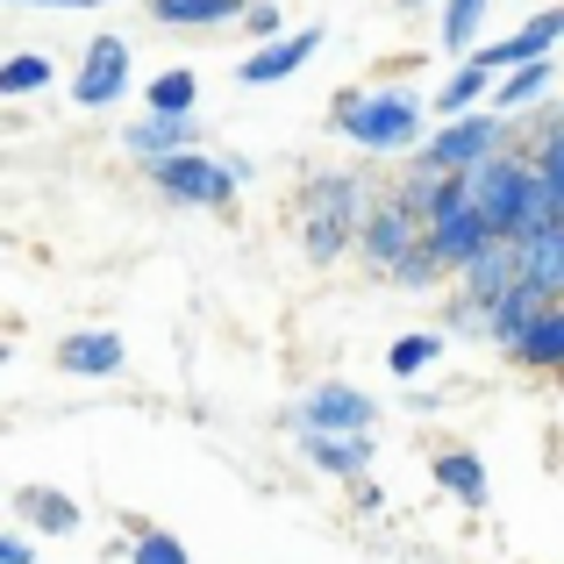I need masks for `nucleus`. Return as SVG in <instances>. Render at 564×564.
Segmentation results:
<instances>
[{"label":"nucleus","instance_id":"a878e982","mask_svg":"<svg viewBox=\"0 0 564 564\" xmlns=\"http://www.w3.org/2000/svg\"><path fill=\"white\" fill-rule=\"evenodd\" d=\"M51 79H57V65H51L43 51H14L8 65H0V94H8V100H22V94H43Z\"/></svg>","mask_w":564,"mask_h":564},{"label":"nucleus","instance_id":"cd10ccee","mask_svg":"<svg viewBox=\"0 0 564 564\" xmlns=\"http://www.w3.org/2000/svg\"><path fill=\"white\" fill-rule=\"evenodd\" d=\"M129 564H193V557H186V543L172 536V529L137 522V536H129Z\"/></svg>","mask_w":564,"mask_h":564},{"label":"nucleus","instance_id":"c85d7f7f","mask_svg":"<svg viewBox=\"0 0 564 564\" xmlns=\"http://www.w3.org/2000/svg\"><path fill=\"white\" fill-rule=\"evenodd\" d=\"M443 336H479L486 344V307L471 301V293H451V301H443Z\"/></svg>","mask_w":564,"mask_h":564},{"label":"nucleus","instance_id":"9b49d317","mask_svg":"<svg viewBox=\"0 0 564 564\" xmlns=\"http://www.w3.org/2000/svg\"><path fill=\"white\" fill-rule=\"evenodd\" d=\"M543 307H551V301H543V293L529 286V279H522V286H508L494 307H486V344H494V350H508V358H514V350H522V336L543 322Z\"/></svg>","mask_w":564,"mask_h":564},{"label":"nucleus","instance_id":"bb28decb","mask_svg":"<svg viewBox=\"0 0 564 564\" xmlns=\"http://www.w3.org/2000/svg\"><path fill=\"white\" fill-rule=\"evenodd\" d=\"M443 180H451V172H436V165H414V158H408V172H400V186H393V193H400V200H408L414 215L429 221V215H436V200H443Z\"/></svg>","mask_w":564,"mask_h":564},{"label":"nucleus","instance_id":"0eeeda50","mask_svg":"<svg viewBox=\"0 0 564 564\" xmlns=\"http://www.w3.org/2000/svg\"><path fill=\"white\" fill-rule=\"evenodd\" d=\"M322 43H329V29H322V22H301L293 36L258 43V51H250L243 65H236V79H243V86H279V79H293V72H301L307 57L322 51Z\"/></svg>","mask_w":564,"mask_h":564},{"label":"nucleus","instance_id":"4be33fe9","mask_svg":"<svg viewBox=\"0 0 564 564\" xmlns=\"http://www.w3.org/2000/svg\"><path fill=\"white\" fill-rule=\"evenodd\" d=\"M486 8H494V0H443V14H436V36H443V51H451V57H471V51H479Z\"/></svg>","mask_w":564,"mask_h":564},{"label":"nucleus","instance_id":"f3484780","mask_svg":"<svg viewBox=\"0 0 564 564\" xmlns=\"http://www.w3.org/2000/svg\"><path fill=\"white\" fill-rule=\"evenodd\" d=\"M494 79H500L494 65H479V57H465V65H457L451 79L436 86V100H429V108H436L443 122H451V115H471V108H486V100H494Z\"/></svg>","mask_w":564,"mask_h":564},{"label":"nucleus","instance_id":"2eb2a0df","mask_svg":"<svg viewBox=\"0 0 564 564\" xmlns=\"http://www.w3.org/2000/svg\"><path fill=\"white\" fill-rule=\"evenodd\" d=\"M250 0H143L158 29H236Z\"/></svg>","mask_w":564,"mask_h":564},{"label":"nucleus","instance_id":"9d476101","mask_svg":"<svg viewBox=\"0 0 564 564\" xmlns=\"http://www.w3.org/2000/svg\"><path fill=\"white\" fill-rule=\"evenodd\" d=\"M365 215H344V207H301V258L307 264H344V250H358Z\"/></svg>","mask_w":564,"mask_h":564},{"label":"nucleus","instance_id":"39448f33","mask_svg":"<svg viewBox=\"0 0 564 564\" xmlns=\"http://www.w3.org/2000/svg\"><path fill=\"white\" fill-rule=\"evenodd\" d=\"M422 229H429V221L414 215V207L400 200V193H386V200H372V215H365V229H358V250H350V258H358L365 272L393 279V264L408 258L414 243H422Z\"/></svg>","mask_w":564,"mask_h":564},{"label":"nucleus","instance_id":"5701e85b","mask_svg":"<svg viewBox=\"0 0 564 564\" xmlns=\"http://www.w3.org/2000/svg\"><path fill=\"white\" fill-rule=\"evenodd\" d=\"M451 279H457V272L436 258V243H429V236L393 264V286H400V293H436V286H451Z\"/></svg>","mask_w":564,"mask_h":564},{"label":"nucleus","instance_id":"aec40b11","mask_svg":"<svg viewBox=\"0 0 564 564\" xmlns=\"http://www.w3.org/2000/svg\"><path fill=\"white\" fill-rule=\"evenodd\" d=\"M14 508H22V522L36 529V536H72V529L86 522L79 500H72V494H51V486H22V494H14Z\"/></svg>","mask_w":564,"mask_h":564},{"label":"nucleus","instance_id":"20e7f679","mask_svg":"<svg viewBox=\"0 0 564 564\" xmlns=\"http://www.w3.org/2000/svg\"><path fill=\"white\" fill-rule=\"evenodd\" d=\"M151 186L165 193V200H180V207H229L236 200V172L221 165V158H200V151H172V158H151Z\"/></svg>","mask_w":564,"mask_h":564},{"label":"nucleus","instance_id":"7c9ffc66","mask_svg":"<svg viewBox=\"0 0 564 564\" xmlns=\"http://www.w3.org/2000/svg\"><path fill=\"white\" fill-rule=\"evenodd\" d=\"M0 564H36V551H29L22 529H8V536H0Z\"/></svg>","mask_w":564,"mask_h":564},{"label":"nucleus","instance_id":"f03ea898","mask_svg":"<svg viewBox=\"0 0 564 564\" xmlns=\"http://www.w3.org/2000/svg\"><path fill=\"white\" fill-rule=\"evenodd\" d=\"M429 115L436 108L422 94H408V86H344L329 100V129L372 158H414L429 137Z\"/></svg>","mask_w":564,"mask_h":564},{"label":"nucleus","instance_id":"423d86ee","mask_svg":"<svg viewBox=\"0 0 564 564\" xmlns=\"http://www.w3.org/2000/svg\"><path fill=\"white\" fill-rule=\"evenodd\" d=\"M122 94H129V43L94 36L86 57H79V72H72V100H79V108H115Z\"/></svg>","mask_w":564,"mask_h":564},{"label":"nucleus","instance_id":"412c9836","mask_svg":"<svg viewBox=\"0 0 564 564\" xmlns=\"http://www.w3.org/2000/svg\"><path fill=\"white\" fill-rule=\"evenodd\" d=\"M436 486L457 494L465 508H486V494H494V486H486V465L465 451V443H443V451H436Z\"/></svg>","mask_w":564,"mask_h":564},{"label":"nucleus","instance_id":"4468645a","mask_svg":"<svg viewBox=\"0 0 564 564\" xmlns=\"http://www.w3.org/2000/svg\"><path fill=\"white\" fill-rule=\"evenodd\" d=\"M307 465L329 471V479H365V465H372V429H350V436L307 429Z\"/></svg>","mask_w":564,"mask_h":564},{"label":"nucleus","instance_id":"473e14b6","mask_svg":"<svg viewBox=\"0 0 564 564\" xmlns=\"http://www.w3.org/2000/svg\"><path fill=\"white\" fill-rule=\"evenodd\" d=\"M358 508H365V514H379V508H386V494H379L372 479H358Z\"/></svg>","mask_w":564,"mask_h":564},{"label":"nucleus","instance_id":"b1692460","mask_svg":"<svg viewBox=\"0 0 564 564\" xmlns=\"http://www.w3.org/2000/svg\"><path fill=\"white\" fill-rule=\"evenodd\" d=\"M143 108H158V115H193V108H200V79H193L186 65L158 72V79L143 86Z\"/></svg>","mask_w":564,"mask_h":564},{"label":"nucleus","instance_id":"6e6552de","mask_svg":"<svg viewBox=\"0 0 564 564\" xmlns=\"http://www.w3.org/2000/svg\"><path fill=\"white\" fill-rule=\"evenodd\" d=\"M372 414H379V408H372V400H365L350 379H322L315 393L293 408V422H301V436H307V429H336V436H350V429H372Z\"/></svg>","mask_w":564,"mask_h":564},{"label":"nucleus","instance_id":"f704fd0d","mask_svg":"<svg viewBox=\"0 0 564 564\" xmlns=\"http://www.w3.org/2000/svg\"><path fill=\"white\" fill-rule=\"evenodd\" d=\"M400 8H429V0H400Z\"/></svg>","mask_w":564,"mask_h":564},{"label":"nucleus","instance_id":"a211bd4d","mask_svg":"<svg viewBox=\"0 0 564 564\" xmlns=\"http://www.w3.org/2000/svg\"><path fill=\"white\" fill-rule=\"evenodd\" d=\"M522 279L543 293V301H564V221H551L543 236L522 243Z\"/></svg>","mask_w":564,"mask_h":564},{"label":"nucleus","instance_id":"1a4fd4ad","mask_svg":"<svg viewBox=\"0 0 564 564\" xmlns=\"http://www.w3.org/2000/svg\"><path fill=\"white\" fill-rule=\"evenodd\" d=\"M508 286H522V243H514V236H494L479 258L457 264V293H471L479 307H494Z\"/></svg>","mask_w":564,"mask_h":564},{"label":"nucleus","instance_id":"72a5a7b5","mask_svg":"<svg viewBox=\"0 0 564 564\" xmlns=\"http://www.w3.org/2000/svg\"><path fill=\"white\" fill-rule=\"evenodd\" d=\"M22 8H100V0H22Z\"/></svg>","mask_w":564,"mask_h":564},{"label":"nucleus","instance_id":"dca6fc26","mask_svg":"<svg viewBox=\"0 0 564 564\" xmlns=\"http://www.w3.org/2000/svg\"><path fill=\"white\" fill-rule=\"evenodd\" d=\"M551 86H557V65H551V57H529V65H514V72L494 79V108L500 115H529V108L551 100Z\"/></svg>","mask_w":564,"mask_h":564},{"label":"nucleus","instance_id":"393cba45","mask_svg":"<svg viewBox=\"0 0 564 564\" xmlns=\"http://www.w3.org/2000/svg\"><path fill=\"white\" fill-rule=\"evenodd\" d=\"M436 358H443V329H408L393 350H386V372L393 379H422Z\"/></svg>","mask_w":564,"mask_h":564},{"label":"nucleus","instance_id":"f8f14e48","mask_svg":"<svg viewBox=\"0 0 564 564\" xmlns=\"http://www.w3.org/2000/svg\"><path fill=\"white\" fill-rule=\"evenodd\" d=\"M193 143H200V122H193V115H158L151 108L122 129V151L143 158V165H151V158H172V151H193Z\"/></svg>","mask_w":564,"mask_h":564},{"label":"nucleus","instance_id":"c756f323","mask_svg":"<svg viewBox=\"0 0 564 564\" xmlns=\"http://www.w3.org/2000/svg\"><path fill=\"white\" fill-rule=\"evenodd\" d=\"M236 29H243L250 43H272V36H286V14H279L272 0H250V8H243V22H236Z\"/></svg>","mask_w":564,"mask_h":564},{"label":"nucleus","instance_id":"f257e3e1","mask_svg":"<svg viewBox=\"0 0 564 564\" xmlns=\"http://www.w3.org/2000/svg\"><path fill=\"white\" fill-rule=\"evenodd\" d=\"M471 200L486 207L494 236H514V243H529V236H543L551 221H564L551 180H543V165L522 151V143L494 151L486 165H471Z\"/></svg>","mask_w":564,"mask_h":564},{"label":"nucleus","instance_id":"2f4dec72","mask_svg":"<svg viewBox=\"0 0 564 564\" xmlns=\"http://www.w3.org/2000/svg\"><path fill=\"white\" fill-rule=\"evenodd\" d=\"M408 408H414V414H436V408H443V393H429V386H414V393H408Z\"/></svg>","mask_w":564,"mask_h":564},{"label":"nucleus","instance_id":"ddd939ff","mask_svg":"<svg viewBox=\"0 0 564 564\" xmlns=\"http://www.w3.org/2000/svg\"><path fill=\"white\" fill-rule=\"evenodd\" d=\"M57 365H65L72 379H115L129 365V350H122L115 329H72L65 344H57Z\"/></svg>","mask_w":564,"mask_h":564},{"label":"nucleus","instance_id":"6ab92c4d","mask_svg":"<svg viewBox=\"0 0 564 564\" xmlns=\"http://www.w3.org/2000/svg\"><path fill=\"white\" fill-rule=\"evenodd\" d=\"M514 365H522V372H543V379H564V301L543 307V322L522 336Z\"/></svg>","mask_w":564,"mask_h":564},{"label":"nucleus","instance_id":"7ed1b4c3","mask_svg":"<svg viewBox=\"0 0 564 564\" xmlns=\"http://www.w3.org/2000/svg\"><path fill=\"white\" fill-rule=\"evenodd\" d=\"M514 122H522V115H500L494 100H486V108H471V115H451V122H436V129L422 137L414 165H436V172H471V165H486L494 151L522 143V137H514Z\"/></svg>","mask_w":564,"mask_h":564}]
</instances>
